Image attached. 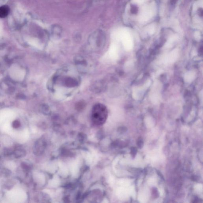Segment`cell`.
<instances>
[{"mask_svg":"<svg viewBox=\"0 0 203 203\" xmlns=\"http://www.w3.org/2000/svg\"><path fill=\"white\" fill-rule=\"evenodd\" d=\"M107 111L105 106L102 105H96L92 110V120L97 125H103L107 118Z\"/></svg>","mask_w":203,"mask_h":203,"instance_id":"cell-1","label":"cell"},{"mask_svg":"<svg viewBox=\"0 0 203 203\" xmlns=\"http://www.w3.org/2000/svg\"><path fill=\"white\" fill-rule=\"evenodd\" d=\"M10 9L7 6H3L0 7V18L6 17L9 14Z\"/></svg>","mask_w":203,"mask_h":203,"instance_id":"cell-2","label":"cell"},{"mask_svg":"<svg viewBox=\"0 0 203 203\" xmlns=\"http://www.w3.org/2000/svg\"><path fill=\"white\" fill-rule=\"evenodd\" d=\"M25 152L22 150L18 149L16 150L15 152V155L16 156L17 158H19V157H22L23 155H25Z\"/></svg>","mask_w":203,"mask_h":203,"instance_id":"cell-3","label":"cell"},{"mask_svg":"<svg viewBox=\"0 0 203 203\" xmlns=\"http://www.w3.org/2000/svg\"><path fill=\"white\" fill-rule=\"evenodd\" d=\"M21 126V123L18 120L14 121L12 123V127L14 128H18Z\"/></svg>","mask_w":203,"mask_h":203,"instance_id":"cell-4","label":"cell"},{"mask_svg":"<svg viewBox=\"0 0 203 203\" xmlns=\"http://www.w3.org/2000/svg\"><path fill=\"white\" fill-rule=\"evenodd\" d=\"M137 7L135 6H133L132 7H131V12L132 13L135 14L137 12Z\"/></svg>","mask_w":203,"mask_h":203,"instance_id":"cell-5","label":"cell"}]
</instances>
